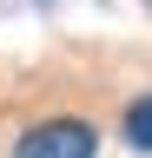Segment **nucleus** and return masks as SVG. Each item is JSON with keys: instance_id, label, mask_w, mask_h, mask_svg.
Returning <instances> with one entry per match:
<instances>
[{"instance_id": "1", "label": "nucleus", "mask_w": 152, "mask_h": 158, "mask_svg": "<svg viewBox=\"0 0 152 158\" xmlns=\"http://www.w3.org/2000/svg\"><path fill=\"white\" fill-rule=\"evenodd\" d=\"M99 152V132L86 118H40L13 138V158H93Z\"/></svg>"}, {"instance_id": "2", "label": "nucleus", "mask_w": 152, "mask_h": 158, "mask_svg": "<svg viewBox=\"0 0 152 158\" xmlns=\"http://www.w3.org/2000/svg\"><path fill=\"white\" fill-rule=\"evenodd\" d=\"M126 138H132L139 152H152V99H139V106L126 112Z\"/></svg>"}]
</instances>
